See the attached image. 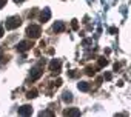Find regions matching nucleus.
Wrapping results in <instances>:
<instances>
[{
	"instance_id": "obj_16",
	"label": "nucleus",
	"mask_w": 131,
	"mask_h": 117,
	"mask_svg": "<svg viewBox=\"0 0 131 117\" xmlns=\"http://www.w3.org/2000/svg\"><path fill=\"white\" fill-rule=\"evenodd\" d=\"M2 36H3V28L0 26V39H2Z\"/></svg>"
},
{
	"instance_id": "obj_3",
	"label": "nucleus",
	"mask_w": 131,
	"mask_h": 117,
	"mask_svg": "<svg viewBox=\"0 0 131 117\" xmlns=\"http://www.w3.org/2000/svg\"><path fill=\"white\" fill-rule=\"evenodd\" d=\"M42 69H43V65L42 63H39V65H36L32 69H31V80H36V79H39L40 77V74H42Z\"/></svg>"
},
{
	"instance_id": "obj_8",
	"label": "nucleus",
	"mask_w": 131,
	"mask_h": 117,
	"mask_svg": "<svg viewBox=\"0 0 131 117\" xmlns=\"http://www.w3.org/2000/svg\"><path fill=\"white\" fill-rule=\"evenodd\" d=\"M52 29H54V32H62V31L65 29V25H63L62 22H57V23L52 26Z\"/></svg>"
},
{
	"instance_id": "obj_18",
	"label": "nucleus",
	"mask_w": 131,
	"mask_h": 117,
	"mask_svg": "<svg viewBox=\"0 0 131 117\" xmlns=\"http://www.w3.org/2000/svg\"><path fill=\"white\" fill-rule=\"evenodd\" d=\"M0 58H2V48H0Z\"/></svg>"
},
{
	"instance_id": "obj_5",
	"label": "nucleus",
	"mask_w": 131,
	"mask_h": 117,
	"mask_svg": "<svg viewBox=\"0 0 131 117\" xmlns=\"http://www.w3.org/2000/svg\"><path fill=\"white\" fill-rule=\"evenodd\" d=\"M32 114V108L29 105H23L22 108H19V115H31Z\"/></svg>"
},
{
	"instance_id": "obj_14",
	"label": "nucleus",
	"mask_w": 131,
	"mask_h": 117,
	"mask_svg": "<svg viewBox=\"0 0 131 117\" xmlns=\"http://www.w3.org/2000/svg\"><path fill=\"white\" fill-rule=\"evenodd\" d=\"M5 5H6V0H0V9H2Z\"/></svg>"
},
{
	"instance_id": "obj_17",
	"label": "nucleus",
	"mask_w": 131,
	"mask_h": 117,
	"mask_svg": "<svg viewBox=\"0 0 131 117\" xmlns=\"http://www.w3.org/2000/svg\"><path fill=\"white\" fill-rule=\"evenodd\" d=\"M22 2H25V0H16V3H22Z\"/></svg>"
},
{
	"instance_id": "obj_15",
	"label": "nucleus",
	"mask_w": 131,
	"mask_h": 117,
	"mask_svg": "<svg viewBox=\"0 0 131 117\" xmlns=\"http://www.w3.org/2000/svg\"><path fill=\"white\" fill-rule=\"evenodd\" d=\"M105 79H106V80H111V74H110V73H106V74H105Z\"/></svg>"
},
{
	"instance_id": "obj_4",
	"label": "nucleus",
	"mask_w": 131,
	"mask_h": 117,
	"mask_svg": "<svg viewBox=\"0 0 131 117\" xmlns=\"http://www.w3.org/2000/svg\"><path fill=\"white\" fill-rule=\"evenodd\" d=\"M49 69H51L54 74H59V73H60V60H59V58H54V60L51 62Z\"/></svg>"
},
{
	"instance_id": "obj_9",
	"label": "nucleus",
	"mask_w": 131,
	"mask_h": 117,
	"mask_svg": "<svg viewBox=\"0 0 131 117\" xmlns=\"http://www.w3.org/2000/svg\"><path fill=\"white\" fill-rule=\"evenodd\" d=\"M65 115H80V111L79 109H67Z\"/></svg>"
},
{
	"instance_id": "obj_10",
	"label": "nucleus",
	"mask_w": 131,
	"mask_h": 117,
	"mask_svg": "<svg viewBox=\"0 0 131 117\" xmlns=\"http://www.w3.org/2000/svg\"><path fill=\"white\" fill-rule=\"evenodd\" d=\"M71 100H73V94L68 92V91H65V92H63V102L68 103V102H71Z\"/></svg>"
},
{
	"instance_id": "obj_12",
	"label": "nucleus",
	"mask_w": 131,
	"mask_h": 117,
	"mask_svg": "<svg viewBox=\"0 0 131 117\" xmlns=\"http://www.w3.org/2000/svg\"><path fill=\"white\" fill-rule=\"evenodd\" d=\"M36 96H37V91H36V89H32V91H29V92H28V96H26V97H28V99H34Z\"/></svg>"
},
{
	"instance_id": "obj_1",
	"label": "nucleus",
	"mask_w": 131,
	"mask_h": 117,
	"mask_svg": "<svg viewBox=\"0 0 131 117\" xmlns=\"http://www.w3.org/2000/svg\"><path fill=\"white\" fill-rule=\"evenodd\" d=\"M20 25V17L19 16H13V17H8L6 22H5V26L6 29H14Z\"/></svg>"
},
{
	"instance_id": "obj_13",
	"label": "nucleus",
	"mask_w": 131,
	"mask_h": 117,
	"mask_svg": "<svg viewBox=\"0 0 131 117\" xmlns=\"http://www.w3.org/2000/svg\"><path fill=\"white\" fill-rule=\"evenodd\" d=\"M40 115H52V114H51L49 111H42V112H40Z\"/></svg>"
},
{
	"instance_id": "obj_2",
	"label": "nucleus",
	"mask_w": 131,
	"mask_h": 117,
	"mask_svg": "<svg viewBox=\"0 0 131 117\" xmlns=\"http://www.w3.org/2000/svg\"><path fill=\"white\" fill-rule=\"evenodd\" d=\"M40 32H42V29H40L39 25H31V26L26 29V34H28L29 37H32V39H37V37L40 36Z\"/></svg>"
},
{
	"instance_id": "obj_11",
	"label": "nucleus",
	"mask_w": 131,
	"mask_h": 117,
	"mask_svg": "<svg viewBox=\"0 0 131 117\" xmlns=\"http://www.w3.org/2000/svg\"><path fill=\"white\" fill-rule=\"evenodd\" d=\"M79 89H80V91H88V89H90V85H88L86 82H80V83H79Z\"/></svg>"
},
{
	"instance_id": "obj_7",
	"label": "nucleus",
	"mask_w": 131,
	"mask_h": 117,
	"mask_svg": "<svg viewBox=\"0 0 131 117\" xmlns=\"http://www.w3.org/2000/svg\"><path fill=\"white\" fill-rule=\"evenodd\" d=\"M29 46H31L29 42H20V43L17 45V49H19V51H26V49H29Z\"/></svg>"
},
{
	"instance_id": "obj_6",
	"label": "nucleus",
	"mask_w": 131,
	"mask_h": 117,
	"mask_svg": "<svg viewBox=\"0 0 131 117\" xmlns=\"http://www.w3.org/2000/svg\"><path fill=\"white\" fill-rule=\"evenodd\" d=\"M49 17H51V11H49L48 8H45V9L42 11V14H40V20H42V22H48Z\"/></svg>"
}]
</instances>
